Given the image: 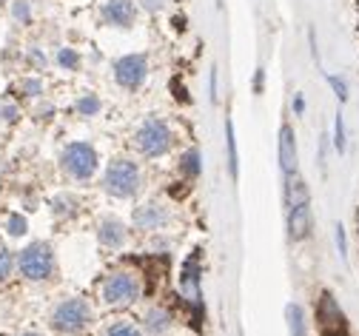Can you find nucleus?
<instances>
[{
	"label": "nucleus",
	"mask_w": 359,
	"mask_h": 336,
	"mask_svg": "<svg viewBox=\"0 0 359 336\" xmlns=\"http://www.w3.org/2000/svg\"><path fill=\"white\" fill-rule=\"evenodd\" d=\"M88 319H92V305L80 297H72V300H63L55 311H52V328L55 333H63V336H72V333H80Z\"/></svg>",
	"instance_id": "f257e3e1"
},
{
	"label": "nucleus",
	"mask_w": 359,
	"mask_h": 336,
	"mask_svg": "<svg viewBox=\"0 0 359 336\" xmlns=\"http://www.w3.org/2000/svg\"><path fill=\"white\" fill-rule=\"evenodd\" d=\"M18 268L29 282H43L55 274V254L46 243H32L20 251Z\"/></svg>",
	"instance_id": "f03ea898"
},
{
	"label": "nucleus",
	"mask_w": 359,
	"mask_h": 336,
	"mask_svg": "<svg viewBox=\"0 0 359 336\" xmlns=\"http://www.w3.org/2000/svg\"><path fill=\"white\" fill-rule=\"evenodd\" d=\"M140 188V171L131 160H114L109 168H106V191L111 197H134Z\"/></svg>",
	"instance_id": "7ed1b4c3"
},
{
	"label": "nucleus",
	"mask_w": 359,
	"mask_h": 336,
	"mask_svg": "<svg viewBox=\"0 0 359 336\" xmlns=\"http://www.w3.org/2000/svg\"><path fill=\"white\" fill-rule=\"evenodd\" d=\"M317 330L320 336H348V319H345V311L339 308V302L334 300L331 291H323L320 300H317Z\"/></svg>",
	"instance_id": "20e7f679"
},
{
	"label": "nucleus",
	"mask_w": 359,
	"mask_h": 336,
	"mask_svg": "<svg viewBox=\"0 0 359 336\" xmlns=\"http://www.w3.org/2000/svg\"><path fill=\"white\" fill-rule=\"evenodd\" d=\"M171 142H174L171 128H168L163 120H157V117L146 120V123L137 128V149H140L146 157H160V154H165V152L171 149Z\"/></svg>",
	"instance_id": "39448f33"
},
{
	"label": "nucleus",
	"mask_w": 359,
	"mask_h": 336,
	"mask_svg": "<svg viewBox=\"0 0 359 336\" xmlns=\"http://www.w3.org/2000/svg\"><path fill=\"white\" fill-rule=\"evenodd\" d=\"M63 168L69 177L83 182L97 171V152L88 146V142H72V146H66V152H63Z\"/></svg>",
	"instance_id": "423d86ee"
},
{
	"label": "nucleus",
	"mask_w": 359,
	"mask_h": 336,
	"mask_svg": "<svg viewBox=\"0 0 359 336\" xmlns=\"http://www.w3.org/2000/svg\"><path fill=\"white\" fill-rule=\"evenodd\" d=\"M140 297V279L128 271H114L103 282V300L109 305H128Z\"/></svg>",
	"instance_id": "0eeeda50"
},
{
	"label": "nucleus",
	"mask_w": 359,
	"mask_h": 336,
	"mask_svg": "<svg viewBox=\"0 0 359 336\" xmlns=\"http://www.w3.org/2000/svg\"><path fill=\"white\" fill-rule=\"evenodd\" d=\"M149 74V63L143 55H126L114 63V80L123 88H137Z\"/></svg>",
	"instance_id": "6e6552de"
},
{
	"label": "nucleus",
	"mask_w": 359,
	"mask_h": 336,
	"mask_svg": "<svg viewBox=\"0 0 359 336\" xmlns=\"http://www.w3.org/2000/svg\"><path fill=\"white\" fill-rule=\"evenodd\" d=\"M134 18H137V6H134L131 0H109L103 6V20L117 26V29L134 26Z\"/></svg>",
	"instance_id": "1a4fd4ad"
},
{
	"label": "nucleus",
	"mask_w": 359,
	"mask_h": 336,
	"mask_svg": "<svg viewBox=\"0 0 359 336\" xmlns=\"http://www.w3.org/2000/svg\"><path fill=\"white\" fill-rule=\"evenodd\" d=\"M313 228V214H311V206L308 203H299V206H291V214H288V236L294 243L305 239Z\"/></svg>",
	"instance_id": "9d476101"
},
{
	"label": "nucleus",
	"mask_w": 359,
	"mask_h": 336,
	"mask_svg": "<svg viewBox=\"0 0 359 336\" xmlns=\"http://www.w3.org/2000/svg\"><path fill=\"white\" fill-rule=\"evenodd\" d=\"M280 166H283L285 177H294V171H297V140H294V128L288 123H283V128H280Z\"/></svg>",
	"instance_id": "9b49d317"
},
{
	"label": "nucleus",
	"mask_w": 359,
	"mask_h": 336,
	"mask_svg": "<svg viewBox=\"0 0 359 336\" xmlns=\"http://www.w3.org/2000/svg\"><path fill=\"white\" fill-rule=\"evenodd\" d=\"M100 243L106 248H120L126 243V228L117 220H103V225H100Z\"/></svg>",
	"instance_id": "f8f14e48"
},
{
	"label": "nucleus",
	"mask_w": 359,
	"mask_h": 336,
	"mask_svg": "<svg viewBox=\"0 0 359 336\" xmlns=\"http://www.w3.org/2000/svg\"><path fill=\"white\" fill-rule=\"evenodd\" d=\"M134 222H137L140 228H160L168 222V214L157 206H143L137 214H134Z\"/></svg>",
	"instance_id": "ddd939ff"
},
{
	"label": "nucleus",
	"mask_w": 359,
	"mask_h": 336,
	"mask_svg": "<svg viewBox=\"0 0 359 336\" xmlns=\"http://www.w3.org/2000/svg\"><path fill=\"white\" fill-rule=\"evenodd\" d=\"M168 325H171V319H168L165 311H149V314H146V328H149V333L163 336V333L168 330Z\"/></svg>",
	"instance_id": "4468645a"
},
{
	"label": "nucleus",
	"mask_w": 359,
	"mask_h": 336,
	"mask_svg": "<svg viewBox=\"0 0 359 336\" xmlns=\"http://www.w3.org/2000/svg\"><path fill=\"white\" fill-rule=\"evenodd\" d=\"M285 316H288V330H291V336H305L302 308H299V305H288V308H285Z\"/></svg>",
	"instance_id": "2eb2a0df"
},
{
	"label": "nucleus",
	"mask_w": 359,
	"mask_h": 336,
	"mask_svg": "<svg viewBox=\"0 0 359 336\" xmlns=\"http://www.w3.org/2000/svg\"><path fill=\"white\" fill-rule=\"evenodd\" d=\"M288 203L291 206H299V203H308V185L299 180V177H288Z\"/></svg>",
	"instance_id": "dca6fc26"
},
{
	"label": "nucleus",
	"mask_w": 359,
	"mask_h": 336,
	"mask_svg": "<svg viewBox=\"0 0 359 336\" xmlns=\"http://www.w3.org/2000/svg\"><path fill=\"white\" fill-rule=\"evenodd\" d=\"M180 171H183L189 180H197L200 177V154L197 152H189L183 160H180Z\"/></svg>",
	"instance_id": "f3484780"
},
{
	"label": "nucleus",
	"mask_w": 359,
	"mask_h": 336,
	"mask_svg": "<svg viewBox=\"0 0 359 336\" xmlns=\"http://www.w3.org/2000/svg\"><path fill=\"white\" fill-rule=\"evenodd\" d=\"M226 137H229V166H231V177H237V140H234V123L229 120L226 126Z\"/></svg>",
	"instance_id": "a211bd4d"
},
{
	"label": "nucleus",
	"mask_w": 359,
	"mask_h": 336,
	"mask_svg": "<svg viewBox=\"0 0 359 336\" xmlns=\"http://www.w3.org/2000/svg\"><path fill=\"white\" fill-rule=\"evenodd\" d=\"M106 336H143V333H140V328H134L131 322H117V325H111L106 330Z\"/></svg>",
	"instance_id": "6ab92c4d"
},
{
	"label": "nucleus",
	"mask_w": 359,
	"mask_h": 336,
	"mask_svg": "<svg viewBox=\"0 0 359 336\" xmlns=\"http://www.w3.org/2000/svg\"><path fill=\"white\" fill-rule=\"evenodd\" d=\"M77 112H80V114H86V117H92V114H97V112H100V100L95 98V94H88V98L77 100Z\"/></svg>",
	"instance_id": "aec40b11"
},
{
	"label": "nucleus",
	"mask_w": 359,
	"mask_h": 336,
	"mask_svg": "<svg viewBox=\"0 0 359 336\" xmlns=\"http://www.w3.org/2000/svg\"><path fill=\"white\" fill-rule=\"evenodd\" d=\"M12 265H15V260H12V251L0 243V282H4L9 274H12Z\"/></svg>",
	"instance_id": "412c9836"
},
{
	"label": "nucleus",
	"mask_w": 359,
	"mask_h": 336,
	"mask_svg": "<svg viewBox=\"0 0 359 336\" xmlns=\"http://www.w3.org/2000/svg\"><path fill=\"white\" fill-rule=\"evenodd\" d=\"M57 60H60V66H66V69H77V63H80V58H77L74 49H60Z\"/></svg>",
	"instance_id": "4be33fe9"
},
{
	"label": "nucleus",
	"mask_w": 359,
	"mask_h": 336,
	"mask_svg": "<svg viewBox=\"0 0 359 336\" xmlns=\"http://www.w3.org/2000/svg\"><path fill=\"white\" fill-rule=\"evenodd\" d=\"M328 83H331V88L337 91V98H339V100H348V86H345V80H342V77H334V74H331V77H328Z\"/></svg>",
	"instance_id": "5701e85b"
},
{
	"label": "nucleus",
	"mask_w": 359,
	"mask_h": 336,
	"mask_svg": "<svg viewBox=\"0 0 359 336\" xmlns=\"http://www.w3.org/2000/svg\"><path fill=\"white\" fill-rule=\"evenodd\" d=\"M15 18H18L20 23H29V20H32V12H29L26 0H18V4H15Z\"/></svg>",
	"instance_id": "b1692460"
},
{
	"label": "nucleus",
	"mask_w": 359,
	"mask_h": 336,
	"mask_svg": "<svg viewBox=\"0 0 359 336\" xmlns=\"http://www.w3.org/2000/svg\"><path fill=\"white\" fill-rule=\"evenodd\" d=\"M337 137H334V142H337V149L339 152H345V123H342V114H337Z\"/></svg>",
	"instance_id": "393cba45"
},
{
	"label": "nucleus",
	"mask_w": 359,
	"mask_h": 336,
	"mask_svg": "<svg viewBox=\"0 0 359 336\" xmlns=\"http://www.w3.org/2000/svg\"><path fill=\"white\" fill-rule=\"evenodd\" d=\"M9 231H12L15 236L26 234V220H23V217H12V220H9Z\"/></svg>",
	"instance_id": "a878e982"
},
{
	"label": "nucleus",
	"mask_w": 359,
	"mask_h": 336,
	"mask_svg": "<svg viewBox=\"0 0 359 336\" xmlns=\"http://www.w3.org/2000/svg\"><path fill=\"white\" fill-rule=\"evenodd\" d=\"M20 88H26V94H40L43 91V83L40 80H23Z\"/></svg>",
	"instance_id": "bb28decb"
},
{
	"label": "nucleus",
	"mask_w": 359,
	"mask_h": 336,
	"mask_svg": "<svg viewBox=\"0 0 359 336\" xmlns=\"http://www.w3.org/2000/svg\"><path fill=\"white\" fill-rule=\"evenodd\" d=\"M337 246H339V257L345 260V257H348V246H345V231H342V225H337Z\"/></svg>",
	"instance_id": "cd10ccee"
},
{
	"label": "nucleus",
	"mask_w": 359,
	"mask_h": 336,
	"mask_svg": "<svg viewBox=\"0 0 359 336\" xmlns=\"http://www.w3.org/2000/svg\"><path fill=\"white\" fill-rule=\"evenodd\" d=\"M294 109H297V114H302V109H305V100L299 98V94H297V100H294Z\"/></svg>",
	"instance_id": "c85d7f7f"
},
{
	"label": "nucleus",
	"mask_w": 359,
	"mask_h": 336,
	"mask_svg": "<svg viewBox=\"0 0 359 336\" xmlns=\"http://www.w3.org/2000/svg\"><path fill=\"white\" fill-rule=\"evenodd\" d=\"M20 336H37V333H20Z\"/></svg>",
	"instance_id": "c756f323"
}]
</instances>
